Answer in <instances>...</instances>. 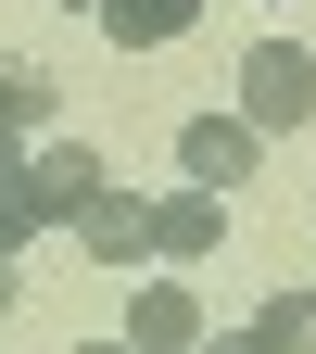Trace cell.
Instances as JSON below:
<instances>
[{
    "mask_svg": "<svg viewBox=\"0 0 316 354\" xmlns=\"http://www.w3.org/2000/svg\"><path fill=\"white\" fill-rule=\"evenodd\" d=\"M89 253H102V266H140L152 253V203H127V190H102V203H89V228H76Z\"/></svg>",
    "mask_w": 316,
    "mask_h": 354,
    "instance_id": "ba28073f",
    "label": "cell"
},
{
    "mask_svg": "<svg viewBox=\"0 0 316 354\" xmlns=\"http://www.w3.org/2000/svg\"><path fill=\"white\" fill-rule=\"evenodd\" d=\"M241 342H253V354H304V342H316V291H266V317H253Z\"/></svg>",
    "mask_w": 316,
    "mask_h": 354,
    "instance_id": "9c48e42d",
    "label": "cell"
},
{
    "mask_svg": "<svg viewBox=\"0 0 316 354\" xmlns=\"http://www.w3.org/2000/svg\"><path fill=\"white\" fill-rule=\"evenodd\" d=\"M127 354H203V304L190 291H140L127 304Z\"/></svg>",
    "mask_w": 316,
    "mask_h": 354,
    "instance_id": "5b68a950",
    "label": "cell"
},
{
    "mask_svg": "<svg viewBox=\"0 0 316 354\" xmlns=\"http://www.w3.org/2000/svg\"><path fill=\"white\" fill-rule=\"evenodd\" d=\"M76 354H127V342H76Z\"/></svg>",
    "mask_w": 316,
    "mask_h": 354,
    "instance_id": "7c38bea8",
    "label": "cell"
},
{
    "mask_svg": "<svg viewBox=\"0 0 316 354\" xmlns=\"http://www.w3.org/2000/svg\"><path fill=\"white\" fill-rule=\"evenodd\" d=\"M177 26H203V0H102V38H114V51H165Z\"/></svg>",
    "mask_w": 316,
    "mask_h": 354,
    "instance_id": "52a82bcc",
    "label": "cell"
},
{
    "mask_svg": "<svg viewBox=\"0 0 316 354\" xmlns=\"http://www.w3.org/2000/svg\"><path fill=\"white\" fill-rule=\"evenodd\" d=\"M38 127H51V64H0V165H26V140H38Z\"/></svg>",
    "mask_w": 316,
    "mask_h": 354,
    "instance_id": "277c9868",
    "label": "cell"
},
{
    "mask_svg": "<svg viewBox=\"0 0 316 354\" xmlns=\"http://www.w3.org/2000/svg\"><path fill=\"white\" fill-rule=\"evenodd\" d=\"M102 190H114L102 152H76V140L26 152V215H38V228H89V203H102Z\"/></svg>",
    "mask_w": 316,
    "mask_h": 354,
    "instance_id": "7a4b0ae2",
    "label": "cell"
},
{
    "mask_svg": "<svg viewBox=\"0 0 316 354\" xmlns=\"http://www.w3.org/2000/svg\"><path fill=\"white\" fill-rule=\"evenodd\" d=\"M203 354H253V342H241V329H228V342H203Z\"/></svg>",
    "mask_w": 316,
    "mask_h": 354,
    "instance_id": "8fae6325",
    "label": "cell"
},
{
    "mask_svg": "<svg viewBox=\"0 0 316 354\" xmlns=\"http://www.w3.org/2000/svg\"><path fill=\"white\" fill-rule=\"evenodd\" d=\"M0 304H13V266H0Z\"/></svg>",
    "mask_w": 316,
    "mask_h": 354,
    "instance_id": "4fadbf2b",
    "label": "cell"
},
{
    "mask_svg": "<svg viewBox=\"0 0 316 354\" xmlns=\"http://www.w3.org/2000/svg\"><path fill=\"white\" fill-rule=\"evenodd\" d=\"M177 165H190V190H253L266 140H253L241 114H190V127H177Z\"/></svg>",
    "mask_w": 316,
    "mask_h": 354,
    "instance_id": "3957f363",
    "label": "cell"
},
{
    "mask_svg": "<svg viewBox=\"0 0 316 354\" xmlns=\"http://www.w3.org/2000/svg\"><path fill=\"white\" fill-rule=\"evenodd\" d=\"M26 241H38V215H26V165H0V266H13Z\"/></svg>",
    "mask_w": 316,
    "mask_h": 354,
    "instance_id": "30bf717a",
    "label": "cell"
},
{
    "mask_svg": "<svg viewBox=\"0 0 316 354\" xmlns=\"http://www.w3.org/2000/svg\"><path fill=\"white\" fill-rule=\"evenodd\" d=\"M215 228H228V215H215V190L152 203V253H165V266H203V253H215Z\"/></svg>",
    "mask_w": 316,
    "mask_h": 354,
    "instance_id": "8992f818",
    "label": "cell"
},
{
    "mask_svg": "<svg viewBox=\"0 0 316 354\" xmlns=\"http://www.w3.org/2000/svg\"><path fill=\"white\" fill-rule=\"evenodd\" d=\"M316 114V51H291V38H253L241 51V127L253 140H279V127Z\"/></svg>",
    "mask_w": 316,
    "mask_h": 354,
    "instance_id": "6da1fadb",
    "label": "cell"
},
{
    "mask_svg": "<svg viewBox=\"0 0 316 354\" xmlns=\"http://www.w3.org/2000/svg\"><path fill=\"white\" fill-rule=\"evenodd\" d=\"M89 13H102V0H89Z\"/></svg>",
    "mask_w": 316,
    "mask_h": 354,
    "instance_id": "5bb4252c",
    "label": "cell"
}]
</instances>
